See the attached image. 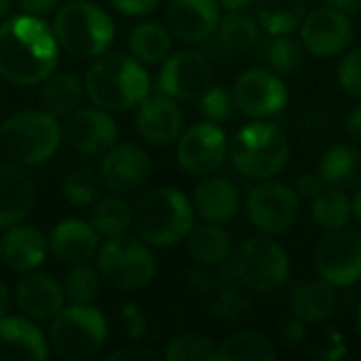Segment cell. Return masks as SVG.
Here are the masks:
<instances>
[{
  "label": "cell",
  "instance_id": "cell-5",
  "mask_svg": "<svg viewBox=\"0 0 361 361\" xmlns=\"http://www.w3.org/2000/svg\"><path fill=\"white\" fill-rule=\"evenodd\" d=\"M235 169L250 180H271L290 159V142L275 123L254 121L241 127L228 144Z\"/></svg>",
  "mask_w": 361,
  "mask_h": 361
},
{
  "label": "cell",
  "instance_id": "cell-49",
  "mask_svg": "<svg viewBox=\"0 0 361 361\" xmlns=\"http://www.w3.org/2000/svg\"><path fill=\"white\" fill-rule=\"evenodd\" d=\"M347 133L355 144H361V104L353 108V112L347 118Z\"/></svg>",
  "mask_w": 361,
  "mask_h": 361
},
{
  "label": "cell",
  "instance_id": "cell-26",
  "mask_svg": "<svg viewBox=\"0 0 361 361\" xmlns=\"http://www.w3.org/2000/svg\"><path fill=\"white\" fill-rule=\"evenodd\" d=\"M216 49L222 55H243L258 47L260 42V23L245 8L228 11L226 17H220L216 27Z\"/></svg>",
  "mask_w": 361,
  "mask_h": 361
},
{
  "label": "cell",
  "instance_id": "cell-37",
  "mask_svg": "<svg viewBox=\"0 0 361 361\" xmlns=\"http://www.w3.org/2000/svg\"><path fill=\"white\" fill-rule=\"evenodd\" d=\"M66 300L72 305H91L99 296V271L82 264H72L61 281Z\"/></svg>",
  "mask_w": 361,
  "mask_h": 361
},
{
  "label": "cell",
  "instance_id": "cell-4",
  "mask_svg": "<svg viewBox=\"0 0 361 361\" xmlns=\"http://www.w3.org/2000/svg\"><path fill=\"white\" fill-rule=\"evenodd\" d=\"M63 137L57 116L47 110H21L0 127V152L19 167H34L55 154Z\"/></svg>",
  "mask_w": 361,
  "mask_h": 361
},
{
  "label": "cell",
  "instance_id": "cell-54",
  "mask_svg": "<svg viewBox=\"0 0 361 361\" xmlns=\"http://www.w3.org/2000/svg\"><path fill=\"white\" fill-rule=\"evenodd\" d=\"M11 4H13V0H0V19H4L8 15Z\"/></svg>",
  "mask_w": 361,
  "mask_h": 361
},
{
  "label": "cell",
  "instance_id": "cell-1",
  "mask_svg": "<svg viewBox=\"0 0 361 361\" xmlns=\"http://www.w3.org/2000/svg\"><path fill=\"white\" fill-rule=\"evenodd\" d=\"M59 42L53 30L34 15H15L0 23V76L15 85H36L53 74Z\"/></svg>",
  "mask_w": 361,
  "mask_h": 361
},
{
  "label": "cell",
  "instance_id": "cell-16",
  "mask_svg": "<svg viewBox=\"0 0 361 361\" xmlns=\"http://www.w3.org/2000/svg\"><path fill=\"white\" fill-rule=\"evenodd\" d=\"M152 171L148 152L137 144H112L99 165L102 182L114 192H131L142 188Z\"/></svg>",
  "mask_w": 361,
  "mask_h": 361
},
{
  "label": "cell",
  "instance_id": "cell-42",
  "mask_svg": "<svg viewBox=\"0 0 361 361\" xmlns=\"http://www.w3.org/2000/svg\"><path fill=\"white\" fill-rule=\"evenodd\" d=\"M212 311L218 317H224L228 322H241V319L250 317V302L245 298H241L237 292L228 290L218 296V300L212 305Z\"/></svg>",
  "mask_w": 361,
  "mask_h": 361
},
{
  "label": "cell",
  "instance_id": "cell-40",
  "mask_svg": "<svg viewBox=\"0 0 361 361\" xmlns=\"http://www.w3.org/2000/svg\"><path fill=\"white\" fill-rule=\"evenodd\" d=\"M199 99H201V112L212 123L228 121L237 108L233 99V91H228L226 87H209Z\"/></svg>",
  "mask_w": 361,
  "mask_h": 361
},
{
  "label": "cell",
  "instance_id": "cell-14",
  "mask_svg": "<svg viewBox=\"0 0 361 361\" xmlns=\"http://www.w3.org/2000/svg\"><path fill=\"white\" fill-rule=\"evenodd\" d=\"M233 99L243 114L252 118H267L277 114L286 106L288 91L283 80L275 72L254 68L243 72L235 80Z\"/></svg>",
  "mask_w": 361,
  "mask_h": 361
},
{
  "label": "cell",
  "instance_id": "cell-47",
  "mask_svg": "<svg viewBox=\"0 0 361 361\" xmlns=\"http://www.w3.org/2000/svg\"><path fill=\"white\" fill-rule=\"evenodd\" d=\"M17 4H19V8H21L23 13H27V15L47 17V15H51V13L57 8L59 0H17Z\"/></svg>",
  "mask_w": 361,
  "mask_h": 361
},
{
  "label": "cell",
  "instance_id": "cell-15",
  "mask_svg": "<svg viewBox=\"0 0 361 361\" xmlns=\"http://www.w3.org/2000/svg\"><path fill=\"white\" fill-rule=\"evenodd\" d=\"M300 38L309 53L317 57H330L349 47L353 40V23L345 13L324 6L305 15L300 23Z\"/></svg>",
  "mask_w": 361,
  "mask_h": 361
},
{
  "label": "cell",
  "instance_id": "cell-11",
  "mask_svg": "<svg viewBox=\"0 0 361 361\" xmlns=\"http://www.w3.org/2000/svg\"><path fill=\"white\" fill-rule=\"evenodd\" d=\"M300 212V197L296 190L281 182L262 180L247 197V216L252 224L264 235L288 233Z\"/></svg>",
  "mask_w": 361,
  "mask_h": 361
},
{
  "label": "cell",
  "instance_id": "cell-35",
  "mask_svg": "<svg viewBox=\"0 0 361 361\" xmlns=\"http://www.w3.org/2000/svg\"><path fill=\"white\" fill-rule=\"evenodd\" d=\"M262 57L269 61L273 72L283 74V76H294L300 72L307 59L305 44L298 42L296 38H290L288 34H279L275 38H267L262 44L258 42Z\"/></svg>",
  "mask_w": 361,
  "mask_h": 361
},
{
  "label": "cell",
  "instance_id": "cell-52",
  "mask_svg": "<svg viewBox=\"0 0 361 361\" xmlns=\"http://www.w3.org/2000/svg\"><path fill=\"white\" fill-rule=\"evenodd\" d=\"M8 307H11V294H8L6 286L0 283V317L8 311Z\"/></svg>",
  "mask_w": 361,
  "mask_h": 361
},
{
  "label": "cell",
  "instance_id": "cell-3",
  "mask_svg": "<svg viewBox=\"0 0 361 361\" xmlns=\"http://www.w3.org/2000/svg\"><path fill=\"white\" fill-rule=\"evenodd\" d=\"M133 224L144 243L152 247H171L186 239L195 226V207L178 188H152L137 201Z\"/></svg>",
  "mask_w": 361,
  "mask_h": 361
},
{
  "label": "cell",
  "instance_id": "cell-36",
  "mask_svg": "<svg viewBox=\"0 0 361 361\" xmlns=\"http://www.w3.org/2000/svg\"><path fill=\"white\" fill-rule=\"evenodd\" d=\"M133 224L131 207L118 197H106L95 203L91 212V226L104 239H112L125 235Z\"/></svg>",
  "mask_w": 361,
  "mask_h": 361
},
{
  "label": "cell",
  "instance_id": "cell-29",
  "mask_svg": "<svg viewBox=\"0 0 361 361\" xmlns=\"http://www.w3.org/2000/svg\"><path fill=\"white\" fill-rule=\"evenodd\" d=\"M131 55L142 63H161L171 53V32L159 21H142L127 36Z\"/></svg>",
  "mask_w": 361,
  "mask_h": 361
},
{
  "label": "cell",
  "instance_id": "cell-10",
  "mask_svg": "<svg viewBox=\"0 0 361 361\" xmlns=\"http://www.w3.org/2000/svg\"><path fill=\"white\" fill-rule=\"evenodd\" d=\"M315 271L332 288H349L361 281V235L351 228L328 231L313 254Z\"/></svg>",
  "mask_w": 361,
  "mask_h": 361
},
{
  "label": "cell",
  "instance_id": "cell-30",
  "mask_svg": "<svg viewBox=\"0 0 361 361\" xmlns=\"http://www.w3.org/2000/svg\"><path fill=\"white\" fill-rule=\"evenodd\" d=\"M186 245L190 256L207 267L224 264L231 256V237L220 224L205 222L201 226H192L186 235Z\"/></svg>",
  "mask_w": 361,
  "mask_h": 361
},
{
  "label": "cell",
  "instance_id": "cell-9",
  "mask_svg": "<svg viewBox=\"0 0 361 361\" xmlns=\"http://www.w3.org/2000/svg\"><path fill=\"white\" fill-rule=\"evenodd\" d=\"M231 271L239 283L258 292H271L288 279L290 258L273 239H250L239 247Z\"/></svg>",
  "mask_w": 361,
  "mask_h": 361
},
{
  "label": "cell",
  "instance_id": "cell-7",
  "mask_svg": "<svg viewBox=\"0 0 361 361\" xmlns=\"http://www.w3.org/2000/svg\"><path fill=\"white\" fill-rule=\"evenodd\" d=\"M51 351L63 361L97 357L108 341V322L91 305L63 307L51 322Z\"/></svg>",
  "mask_w": 361,
  "mask_h": 361
},
{
  "label": "cell",
  "instance_id": "cell-39",
  "mask_svg": "<svg viewBox=\"0 0 361 361\" xmlns=\"http://www.w3.org/2000/svg\"><path fill=\"white\" fill-rule=\"evenodd\" d=\"M63 197L72 205H89L95 201L99 190V178L91 169H74L63 180Z\"/></svg>",
  "mask_w": 361,
  "mask_h": 361
},
{
  "label": "cell",
  "instance_id": "cell-31",
  "mask_svg": "<svg viewBox=\"0 0 361 361\" xmlns=\"http://www.w3.org/2000/svg\"><path fill=\"white\" fill-rule=\"evenodd\" d=\"M220 361H275L277 351L273 343L254 330H239L228 334L216 349Z\"/></svg>",
  "mask_w": 361,
  "mask_h": 361
},
{
  "label": "cell",
  "instance_id": "cell-44",
  "mask_svg": "<svg viewBox=\"0 0 361 361\" xmlns=\"http://www.w3.org/2000/svg\"><path fill=\"white\" fill-rule=\"evenodd\" d=\"M328 184L324 182V178L319 173H302L296 182V195L307 199V201H313Z\"/></svg>",
  "mask_w": 361,
  "mask_h": 361
},
{
  "label": "cell",
  "instance_id": "cell-18",
  "mask_svg": "<svg viewBox=\"0 0 361 361\" xmlns=\"http://www.w3.org/2000/svg\"><path fill=\"white\" fill-rule=\"evenodd\" d=\"M63 135L80 154H102L116 142V123L104 108H78L68 116Z\"/></svg>",
  "mask_w": 361,
  "mask_h": 361
},
{
  "label": "cell",
  "instance_id": "cell-46",
  "mask_svg": "<svg viewBox=\"0 0 361 361\" xmlns=\"http://www.w3.org/2000/svg\"><path fill=\"white\" fill-rule=\"evenodd\" d=\"M112 6L116 11H121L123 15H131V17H140V15H148L152 13L161 0H110Z\"/></svg>",
  "mask_w": 361,
  "mask_h": 361
},
{
  "label": "cell",
  "instance_id": "cell-45",
  "mask_svg": "<svg viewBox=\"0 0 361 361\" xmlns=\"http://www.w3.org/2000/svg\"><path fill=\"white\" fill-rule=\"evenodd\" d=\"M159 357H161L159 353H154L152 349H146L142 345H129V347L118 349L108 355L110 361H154Z\"/></svg>",
  "mask_w": 361,
  "mask_h": 361
},
{
  "label": "cell",
  "instance_id": "cell-48",
  "mask_svg": "<svg viewBox=\"0 0 361 361\" xmlns=\"http://www.w3.org/2000/svg\"><path fill=\"white\" fill-rule=\"evenodd\" d=\"M279 334H281V341H283L288 347H294V345H300V341L305 338V326H302L300 319H298V322H296V319H294V322H283Z\"/></svg>",
  "mask_w": 361,
  "mask_h": 361
},
{
  "label": "cell",
  "instance_id": "cell-53",
  "mask_svg": "<svg viewBox=\"0 0 361 361\" xmlns=\"http://www.w3.org/2000/svg\"><path fill=\"white\" fill-rule=\"evenodd\" d=\"M351 209H353V216L361 222V188L355 192V197L351 201Z\"/></svg>",
  "mask_w": 361,
  "mask_h": 361
},
{
  "label": "cell",
  "instance_id": "cell-21",
  "mask_svg": "<svg viewBox=\"0 0 361 361\" xmlns=\"http://www.w3.org/2000/svg\"><path fill=\"white\" fill-rule=\"evenodd\" d=\"M47 355V341L32 319L0 317V361H42Z\"/></svg>",
  "mask_w": 361,
  "mask_h": 361
},
{
  "label": "cell",
  "instance_id": "cell-41",
  "mask_svg": "<svg viewBox=\"0 0 361 361\" xmlns=\"http://www.w3.org/2000/svg\"><path fill=\"white\" fill-rule=\"evenodd\" d=\"M338 80H341V87L349 95L361 99V47L349 51L343 57L341 68H338Z\"/></svg>",
  "mask_w": 361,
  "mask_h": 361
},
{
  "label": "cell",
  "instance_id": "cell-2",
  "mask_svg": "<svg viewBox=\"0 0 361 361\" xmlns=\"http://www.w3.org/2000/svg\"><path fill=\"white\" fill-rule=\"evenodd\" d=\"M150 91V76L142 63L127 53L99 55L85 76L87 97L108 112L135 108Z\"/></svg>",
  "mask_w": 361,
  "mask_h": 361
},
{
  "label": "cell",
  "instance_id": "cell-22",
  "mask_svg": "<svg viewBox=\"0 0 361 361\" xmlns=\"http://www.w3.org/2000/svg\"><path fill=\"white\" fill-rule=\"evenodd\" d=\"M0 252L4 264L11 271L32 273L44 262L49 254V239L38 228L17 222L8 226L6 235L2 237Z\"/></svg>",
  "mask_w": 361,
  "mask_h": 361
},
{
  "label": "cell",
  "instance_id": "cell-56",
  "mask_svg": "<svg viewBox=\"0 0 361 361\" xmlns=\"http://www.w3.org/2000/svg\"><path fill=\"white\" fill-rule=\"evenodd\" d=\"M0 258H2V252H0Z\"/></svg>",
  "mask_w": 361,
  "mask_h": 361
},
{
  "label": "cell",
  "instance_id": "cell-6",
  "mask_svg": "<svg viewBox=\"0 0 361 361\" xmlns=\"http://www.w3.org/2000/svg\"><path fill=\"white\" fill-rule=\"evenodd\" d=\"M53 34L74 57L93 59L110 49L114 23L110 15L91 0H72L55 13Z\"/></svg>",
  "mask_w": 361,
  "mask_h": 361
},
{
  "label": "cell",
  "instance_id": "cell-43",
  "mask_svg": "<svg viewBox=\"0 0 361 361\" xmlns=\"http://www.w3.org/2000/svg\"><path fill=\"white\" fill-rule=\"evenodd\" d=\"M121 324H123V330L129 338L137 341L146 334V317L142 313V309L133 302L125 305L123 311H121Z\"/></svg>",
  "mask_w": 361,
  "mask_h": 361
},
{
  "label": "cell",
  "instance_id": "cell-34",
  "mask_svg": "<svg viewBox=\"0 0 361 361\" xmlns=\"http://www.w3.org/2000/svg\"><path fill=\"white\" fill-rule=\"evenodd\" d=\"M311 214L319 228L324 231H336L345 228L353 216L351 199L347 197L345 188L338 186H326L313 201H311Z\"/></svg>",
  "mask_w": 361,
  "mask_h": 361
},
{
  "label": "cell",
  "instance_id": "cell-24",
  "mask_svg": "<svg viewBox=\"0 0 361 361\" xmlns=\"http://www.w3.org/2000/svg\"><path fill=\"white\" fill-rule=\"evenodd\" d=\"M36 203L34 182L19 165H0V228L21 222Z\"/></svg>",
  "mask_w": 361,
  "mask_h": 361
},
{
  "label": "cell",
  "instance_id": "cell-12",
  "mask_svg": "<svg viewBox=\"0 0 361 361\" xmlns=\"http://www.w3.org/2000/svg\"><path fill=\"white\" fill-rule=\"evenodd\" d=\"M228 154L226 133L218 123L205 121L197 123L180 135L178 142V163L184 171L192 176H209L218 171Z\"/></svg>",
  "mask_w": 361,
  "mask_h": 361
},
{
  "label": "cell",
  "instance_id": "cell-32",
  "mask_svg": "<svg viewBox=\"0 0 361 361\" xmlns=\"http://www.w3.org/2000/svg\"><path fill=\"white\" fill-rule=\"evenodd\" d=\"M319 176L328 186H355L361 182V154L349 144H338L330 148L319 165Z\"/></svg>",
  "mask_w": 361,
  "mask_h": 361
},
{
  "label": "cell",
  "instance_id": "cell-33",
  "mask_svg": "<svg viewBox=\"0 0 361 361\" xmlns=\"http://www.w3.org/2000/svg\"><path fill=\"white\" fill-rule=\"evenodd\" d=\"M305 15V0H256V19L271 36L294 32Z\"/></svg>",
  "mask_w": 361,
  "mask_h": 361
},
{
  "label": "cell",
  "instance_id": "cell-23",
  "mask_svg": "<svg viewBox=\"0 0 361 361\" xmlns=\"http://www.w3.org/2000/svg\"><path fill=\"white\" fill-rule=\"evenodd\" d=\"M51 254L63 264H82L97 256L99 235L89 222L82 220H61L49 237Z\"/></svg>",
  "mask_w": 361,
  "mask_h": 361
},
{
  "label": "cell",
  "instance_id": "cell-8",
  "mask_svg": "<svg viewBox=\"0 0 361 361\" xmlns=\"http://www.w3.org/2000/svg\"><path fill=\"white\" fill-rule=\"evenodd\" d=\"M97 271L118 290H140L154 279L157 260L148 243L125 233L106 239L97 250Z\"/></svg>",
  "mask_w": 361,
  "mask_h": 361
},
{
  "label": "cell",
  "instance_id": "cell-51",
  "mask_svg": "<svg viewBox=\"0 0 361 361\" xmlns=\"http://www.w3.org/2000/svg\"><path fill=\"white\" fill-rule=\"evenodd\" d=\"M252 2H256V0H218V4L224 6L226 11H239V8L250 6Z\"/></svg>",
  "mask_w": 361,
  "mask_h": 361
},
{
  "label": "cell",
  "instance_id": "cell-13",
  "mask_svg": "<svg viewBox=\"0 0 361 361\" xmlns=\"http://www.w3.org/2000/svg\"><path fill=\"white\" fill-rule=\"evenodd\" d=\"M212 87V66L205 55L197 51H180L163 59L157 78L159 93L180 102L199 99Z\"/></svg>",
  "mask_w": 361,
  "mask_h": 361
},
{
  "label": "cell",
  "instance_id": "cell-17",
  "mask_svg": "<svg viewBox=\"0 0 361 361\" xmlns=\"http://www.w3.org/2000/svg\"><path fill=\"white\" fill-rule=\"evenodd\" d=\"M184 129V114L178 106V99L154 93L146 95L135 110V131L142 140L152 146L171 144L182 135Z\"/></svg>",
  "mask_w": 361,
  "mask_h": 361
},
{
  "label": "cell",
  "instance_id": "cell-55",
  "mask_svg": "<svg viewBox=\"0 0 361 361\" xmlns=\"http://www.w3.org/2000/svg\"><path fill=\"white\" fill-rule=\"evenodd\" d=\"M355 328H357V334H360V338H361V307H360V311H357V319H355Z\"/></svg>",
  "mask_w": 361,
  "mask_h": 361
},
{
  "label": "cell",
  "instance_id": "cell-28",
  "mask_svg": "<svg viewBox=\"0 0 361 361\" xmlns=\"http://www.w3.org/2000/svg\"><path fill=\"white\" fill-rule=\"evenodd\" d=\"M85 85L70 72L49 74L40 87V104L53 116H70L80 108Z\"/></svg>",
  "mask_w": 361,
  "mask_h": 361
},
{
  "label": "cell",
  "instance_id": "cell-50",
  "mask_svg": "<svg viewBox=\"0 0 361 361\" xmlns=\"http://www.w3.org/2000/svg\"><path fill=\"white\" fill-rule=\"evenodd\" d=\"M328 6L345 13V15H351V13H357L361 11V0H326Z\"/></svg>",
  "mask_w": 361,
  "mask_h": 361
},
{
  "label": "cell",
  "instance_id": "cell-38",
  "mask_svg": "<svg viewBox=\"0 0 361 361\" xmlns=\"http://www.w3.org/2000/svg\"><path fill=\"white\" fill-rule=\"evenodd\" d=\"M163 357L167 361H214L216 349L201 334H180L167 345Z\"/></svg>",
  "mask_w": 361,
  "mask_h": 361
},
{
  "label": "cell",
  "instance_id": "cell-25",
  "mask_svg": "<svg viewBox=\"0 0 361 361\" xmlns=\"http://www.w3.org/2000/svg\"><path fill=\"white\" fill-rule=\"evenodd\" d=\"M192 207L205 222L224 224L239 209V190L226 178H207L195 188Z\"/></svg>",
  "mask_w": 361,
  "mask_h": 361
},
{
  "label": "cell",
  "instance_id": "cell-27",
  "mask_svg": "<svg viewBox=\"0 0 361 361\" xmlns=\"http://www.w3.org/2000/svg\"><path fill=\"white\" fill-rule=\"evenodd\" d=\"M334 290L324 279H311L300 283L290 300V309L302 324H322L334 313Z\"/></svg>",
  "mask_w": 361,
  "mask_h": 361
},
{
  "label": "cell",
  "instance_id": "cell-19",
  "mask_svg": "<svg viewBox=\"0 0 361 361\" xmlns=\"http://www.w3.org/2000/svg\"><path fill=\"white\" fill-rule=\"evenodd\" d=\"M165 19L171 36L199 44L214 36L220 23V4L218 0H171Z\"/></svg>",
  "mask_w": 361,
  "mask_h": 361
},
{
  "label": "cell",
  "instance_id": "cell-20",
  "mask_svg": "<svg viewBox=\"0 0 361 361\" xmlns=\"http://www.w3.org/2000/svg\"><path fill=\"white\" fill-rule=\"evenodd\" d=\"M15 302L23 317L32 322L53 319L66 302L61 283L44 273H27L15 288Z\"/></svg>",
  "mask_w": 361,
  "mask_h": 361
}]
</instances>
